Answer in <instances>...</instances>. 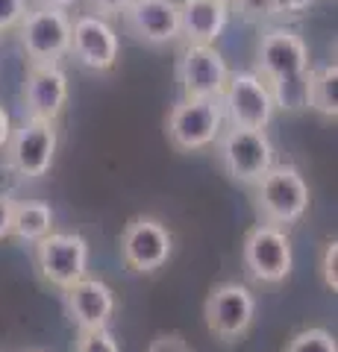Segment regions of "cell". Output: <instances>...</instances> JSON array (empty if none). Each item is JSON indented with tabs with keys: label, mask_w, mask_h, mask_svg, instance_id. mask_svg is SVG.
Returning a JSON list of instances; mask_svg holds the SVG:
<instances>
[{
	"label": "cell",
	"mask_w": 338,
	"mask_h": 352,
	"mask_svg": "<svg viewBox=\"0 0 338 352\" xmlns=\"http://www.w3.org/2000/svg\"><path fill=\"white\" fill-rule=\"evenodd\" d=\"M253 206L262 223L286 229L309 212V182L294 164H274L253 185Z\"/></svg>",
	"instance_id": "obj_1"
},
{
	"label": "cell",
	"mask_w": 338,
	"mask_h": 352,
	"mask_svg": "<svg viewBox=\"0 0 338 352\" xmlns=\"http://www.w3.org/2000/svg\"><path fill=\"white\" fill-rule=\"evenodd\" d=\"M218 159L226 176L238 185H253L274 168V144L265 129H238L230 126L218 135Z\"/></svg>",
	"instance_id": "obj_2"
},
{
	"label": "cell",
	"mask_w": 338,
	"mask_h": 352,
	"mask_svg": "<svg viewBox=\"0 0 338 352\" xmlns=\"http://www.w3.org/2000/svg\"><path fill=\"white\" fill-rule=\"evenodd\" d=\"M32 261L39 276L59 291H68L71 285L85 279L89 270V241L77 232H53L32 244Z\"/></svg>",
	"instance_id": "obj_3"
},
{
	"label": "cell",
	"mask_w": 338,
	"mask_h": 352,
	"mask_svg": "<svg viewBox=\"0 0 338 352\" xmlns=\"http://www.w3.org/2000/svg\"><path fill=\"white\" fill-rule=\"evenodd\" d=\"M18 36L30 65H59L71 53V15L62 9L32 6L21 18Z\"/></svg>",
	"instance_id": "obj_4"
},
{
	"label": "cell",
	"mask_w": 338,
	"mask_h": 352,
	"mask_svg": "<svg viewBox=\"0 0 338 352\" xmlns=\"http://www.w3.org/2000/svg\"><path fill=\"white\" fill-rule=\"evenodd\" d=\"M224 106L221 100H198L182 97L168 115V138L182 153L212 147L224 132Z\"/></svg>",
	"instance_id": "obj_5"
},
{
	"label": "cell",
	"mask_w": 338,
	"mask_h": 352,
	"mask_svg": "<svg viewBox=\"0 0 338 352\" xmlns=\"http://www.w3.org/2000/svg\"><path fill=\"white\" fill-rule=\"evenodd\" d=\"M242 261L250 279L262 285H279L288 279L294 252H291V238L286 229L259 223L244 235L242 247Z\"/></svg>",
	"instance_id": "obj_6"
},
{
	"label": "cell",
	"mask_w": 338,
	"mask_h": 352,
	"mask_svg": "<svg viewBox=\"0 0 338 352\" xmlns=\"http://www.w3.org/2000/svg\"><path fill=\"white\" fill-rule=\"evenodd\" d=\"M203 317L206 329L215 338L233 344V340L244 338L256 320V296L242 282H221L206 296Z\"/></svg>",
	"instance_id": "obj_7"
},
{
	"label": "cell",
	"mask_w": 338,
	"mask_h": 352,
	"mask_svg": "<svg viewBox=\"0 0 338 352\" xmlns=\"http://www.w3.org/2000/svg\"><path fill=\"white\" fill-rule=\"evenodd\" d=\"M224 120L238 129H265L274 118V97L256 71H233L221 94Z\"/></svg>",
	"instance_id": "obj_8"
},
{
	"label": "cell",
	"mask_w": 338,
	"mask_h": 352,
	"mask_svg": "<svg viewBox=\"0 0 338 352\" xmlns=\"http://www.w3.org/2000/svg\"><path fill=\"white\" fill-rule=\"evenodd\" d=\"M56 144H59L56 124L24 118V124L12 129L3 153H6V162L18 170L21 179H41L53 168Z\"/></svg>",
	"instance_id": "obj_9"
},
{
	"label": "cell",
	"mask_w": 338,
	"mask_h": 352,
	"mask_svg": "<svg viewBox=\"0 0 338 352\" xmlns=\"http://www.w3.org/2000/svg\"><path fill=\"white\" fill-rule=\"evenodd\" d=\"M173 252V235L162 220L150 214H138L121 232V256L124 264L136 273H156L168 264Z\"/></svg>",
	"instance_id": "obj_10"
},
{
	"label": "cell",
	"mask_w": 338,
	"mask_h": 352,
	"mask_svg": "<svg viewBox=\"0 0 338 352\" xmlns=\"http://www.w3.org/2000/svg\"><path fill=\"white\" fill-rule=\"evenodd\" d=\"M230 65L215 44H185L180 56V85L182 97L198 100H221L230 82Z\"/></svg>",
	"instance_id": "obj_11"
},
{
	"label": "cell",
	"mask_w": 338,
	"mask_h": 352,
	"mask_svg": "<svg viewBox=\"0 0 338 352\" xmlns=\"http://www.w3.org/2000/svg\"><path fill=\"white\" fill-rule=\"evenodd\" d=\"M71 56L94 74L112 71L121 56L118 30L106 18L92 12L71 18Z\"/></svg>",
	"instance_id": "obj_12"
},
{
	"label": "cell",
	"mask_w": 338,
	"mask_h": 352,
	"mask_svg": "<svg viewBox=\"0 0 338 352\" xmlns=\"http://www.w3.org/2000/svg\"><path fill=\"white\" fill-rule=\"evenodd\" d=\"M309 71V44L288 27H271L256 44V74L265 82Z\"/></svg>",
	"instance_id": "obj_13"
},
{
	"label": "cell",
	"mask_w": 338,
	"mask_h": 352,
	"mask_svg": "<svg viewBox=\"0 0 338 352\" xmlns=\"http://www.w3.org/2000/svg\"><path fill=\"white\" fill-rule=\"evenodd\" d=\"M121 18L129 36L150 47H162L180 38L177 0H133Z\"/></svg>",
	"instance_id": "obj_14"
},
{
	"label": "cell",
	"mask_w": 338,
	"mask_h": 352,
	"mask_svg": "<svg viewBox=\"0 0 338 352\" xmlns=\"http://www.w3.org/2000/svg\"><path fill=\"white\" fill-rule=\"evenodd\" d=\"M68 103V74L59 65H30L24 80V112L32 120L56 124Z\"/></svg>",
	"instance_id": "obj_15"
},
{
	"label": "cell",
	"mask_w": 338,
	"mask_h": 352,
	"mask_svg": "<svg viewBox=\"0 0 338 352\" xmlns=\"http://www.w3.org/2000/svg\"><path fill=\"white\" fill-rule=\"evenodd\" d=\"M65 305H68V314L80 332L106 329L115 314V291L103 279L85 276L65 291Z\"/></svg>",
	"instance_id": "obj_16"
},
{
	"label": "cell",
	"mask_w": 338,
	"mask_h": 352,
	"mask_svg": "<svg viewBox=\"0 0 338 352\" xmlns=\"http://www.w3.org/2000/svg\"><path fill=\"white\" fill-rule=\"evenodd\" d=\"M177 15L185 44H215L230 24L233 9L224 0H180Z\"/></svg>",
	"instance_id": "obj_17"
},
{
	"label": "cell",
	"mask_w": 338,
	"mask_h": 352,
	"mask_svg": "<svg viewBox=\"0 0 338 352\" xmlns=\"http://www.w3.org/2000/svg\"><path fill=\"white\" fill-rule=\"evenodd\" d=\"M53 232V208L41 200H15L12 223H9V238L21 244H39L41 238Z\"/></svg>",
	"instance_id": "obj_18"
},
{
	"label": "cell",
	"mask_w": 338,
	"mask_h": 352,
	"mask_svg": "<svg viewBox=\"0 0 338 352\" xmlns=\"http://www.w3.org/2000/svg\"><path fill=\"white\" fill-rule=\"evenodd\" d=\"M309 109H315L324 118L338 115V65L335 62L309 71Z\"/></svg>",
	"instance_id": "obj_19"
},
{
	"label": "cell",
	"mask_w": 338,
	"mask_h": 352,
	"mask_svg": "<svg viewBox=\"0 0 338 352\" xmlns=\"http://www.w3.org/2000/svg\"><path fill=\"white\" fill-rule=\"evenodd\" d=\"M309 71L268 82L271 97H274V109H282V112H303V109H309Z\"/></svg>",
	"instance_id": "obj_20"
},
{
	"label": "cell",
	"mask_w": 338,
	"mask_h": 352,
	"mask_svg": "<svg viewBox=\"0 0 338 352\" xmlns=\"http://www.w3.org/2000/svg\"><path fill=\"white\" fill-rule=\"evenodd\" d=\"M286 352H338V340L321 326H309L300 329L297 335L288 340Z\"/></svg>",
	"instance_id": "obj_21"
},
{
	"label": "cell",
	"mask_w": 338,
	"mask_h": 352,
	"mask_svg": "<svg viewBox=\"0 0 338 352\" xmlns=\"http://www.w3.org/2000/svg\"><path fill=\"white\" fill-rule=\"evenodd\" d=\"M74 352H121L115 335L106 329H92V332H80Z\"/></svg>",
	"instance_id": "obj_22"
},
{
	"label": "cell",
	"mask_w": 338,
	"mask_h": 352,
	"mask_svg": "<svg viewBox=\"0 0 338 352\" xmlns=\"http://www.w3.org/2000/svg\"><path fill=\"white\" fill-rule=\"evenodd\" d=\"M321 279L330 291H338V241H326L321 252Z\"/></svg>",
	"instance_id": "obj_23"
},
{
	"label": "cell",
	"mask_w": 338,
	"mask_h": 352,
	"mask_svg": "<svg viewBox=\"0 0 338 352\" xmlns=\"http://www.w3.org/2000/svg\"><path fill=\"white\" fill-rule=\"evenodd\" d=\"M27 0H0V32L18 30L21 18L27 15Z\"/></svg>",
	"instance_id": "obj_24"
},
{
	"label": "cell",
	"mask_w": 338,
	"mask_h": 352,
	"mask_svg": "<svg viewBox=\"0 0 338 352\" xmlns=\"http://www.w3.org/2000/svg\"><path fill=\"white\" fill-rule=\"evenodd\" d=\"M147 352H194V349L189 340H185V335H180V332H159L150 340Z\"/></svg>",
	"instance_id": "obj_25"
},
{
	"label": "cell",
	"mask_w": 338,
	"mask_h": 352,
	"mask_svg": "<svg viewBox=\"0 0 338 352\" xmlns=\"http://www.w3.org/2000/svg\"><path fill=\"white\" fill-rule=\"evenodd\" d=\"M129 3H133V0H89V12L109 21V18H115V15H124V9Z\"/></svg>",
	"instance_id": "obj_26"
},
{
	"label": "cell",
	"mask_w": 338,
	"mask_h": 352,
	"mask_svg": "<svg viewBox=\"0 0 338 352\" xmlns=\"http://www.w3.org/2000/svg\"><path fill=\"white\" fill-rule=\"evenodd\" d=\"M238 12H242L244 18H250V21H262V18H274L277 9H274L271 0H244V3L238 6Z\"/></svg>",
	"instance_id": "obj_27"
},
{
	"label": "cell",
	"mask_w": 338,
	"mask_h": 352,
	"mask_svg": "<svg viewBox=\"0 0 338 352\" xmlns=\"http://www.w3.org/2000/svg\"><path fill=\"white\" fill-rule=\"evenodd\" d=\"M277 9V15H303L318 3V0H271Z\"/></svg>",
	"instance_id": "obj_28"
},
{
	"label": "cell",
	"mask_w": 338,
	"mask_h": 352,
	"mask_svg": "<svg viewBox=\"0 0 338 352\" xmlns=\"http://www.w3.org/2000/svg\"><path fill=\"white\" fill-rule=\"evenodd\" d=\"M12 197H0V241L9 238V223H12Z\"/></svg>",
	"instance_id": "obj_29"
},
{
	"label": "cell",
	"mask_w": 338,
	"mask_h": 352,
	"mask_svg": "<svg viewBox=\"0 0 338 352\" xmlns=\"http://www.w3.org/2000/svg\"><path fill=\"white\" fill-rule=\"evenodd\" d=\"M12 118H9V112L3 106H0V153L6 150V141H9V135H12Z\"/></svg>",
	"instance_id": "obj_30"
},
{
	"label": "cell",
	"mask_w": 338,
	"mask_h": 352,
	"mask_svg": "<svg viewBox=\"0 0 338 352\" xmlns=\"http://www.w3.org/2000/svg\"><path fill=\"white\" fill-rule=\"evenodd\" d=\"M80 0H36V6H47V9H62V12H68L74 9Z\"/></svg>",
	"instance_id": "obj_31"
},
{
	"label": "cell",
	"mask_w": 338,
	"mask_h": 352,
	"mask_svg": "<svg viewBox=\"0 0 338 352\" xmlns=\"http://www.w3.org/2000/svg\"><path fill=\"white\" fill-rule=\"evenodd\" d=\"M224 3H226V6H230V9H238V6H242V3H244V0H224Z\"/></svg>",
	"instance_id": "obj_32"
},
{
	"label": "cell",
	"mask_w": 338,
	"mask_h": 352,
	"mask_svg": "<svg viewBox=\"0 0 338 352\" xmlns=\"http://www.w3.org/2000/svg\"><path fill=\"white\" fill-rule=\"evenodd\" d=\"M27 352H47V349H27Z\"/></svg>",
	"instance_id": "obj_33"
}]
</instances>
